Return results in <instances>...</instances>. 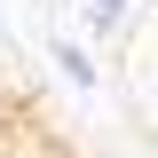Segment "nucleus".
<instances>
[{
  "mask_svg": "<svg viewBox=\"0 0 158 158\" xmlns=\"http://www.w3.org/2000/svg\"><path fill=\"white\" fill-rule=\"evenodd\" d=\"M150 103H158V79H150Z\"/></svg>",
  "mask_w": 158,
  "mask_h": 158,
  "instance_id": "1",
  "label": "nucleus"
}]
</instances>
